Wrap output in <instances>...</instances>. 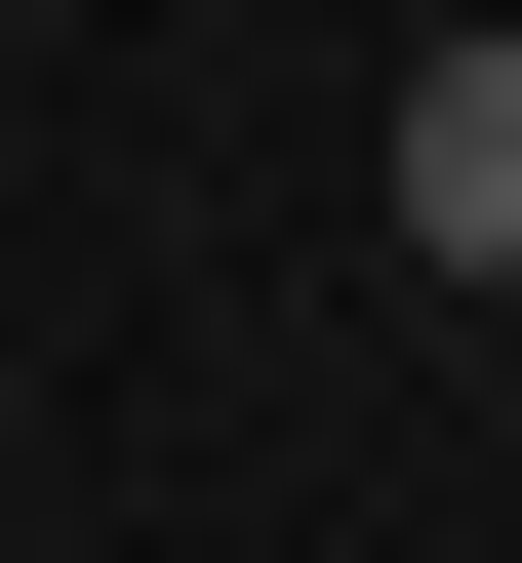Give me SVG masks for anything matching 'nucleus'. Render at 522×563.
<instances>
[{"label":"nucleus","instance_id":"1","mask_svg":"<svg viewBox=\"0 0 522 563\" xmlns=\"http://www.w3.org/2000/svg\"><path fill=\"white\" fill-rule=\"evenodd\" d=\"M362 162H402V242H442V282H522V41H442Z\"/></svg>","mask_w":522,"mask_h":563}]
</instances>
